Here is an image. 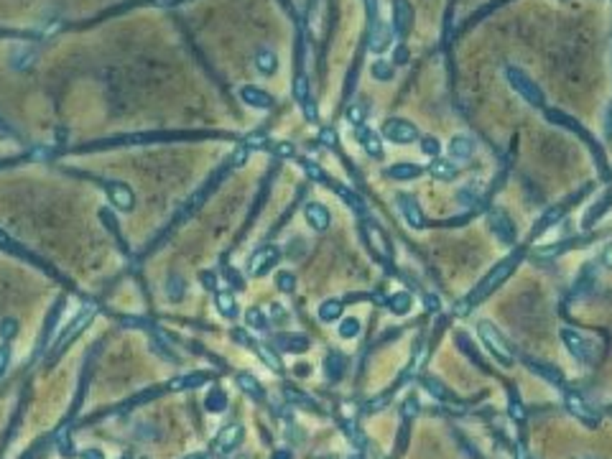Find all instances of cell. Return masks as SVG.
I'll return each mask as SVG.
<instances>
[{"label": "cell", "instance_id": "f546056e", "mask_svg": "<svg viewBox=\"0 0 612 459\" xmlns=\"http://www.w3.org/2000/svg\"><path fill=\"white\" fill-rule=\"evenodd\" d=\"M411 304H413V299L408 291L393 293V296L388 299V306H391L393 314H408V311H411Z\"/></svg>", "mask_w": 612, "mask_h": 459}, {"label": "cell", "instance_id": "6da1fadb", "mask_svg": "<svg viewBox=\"0 0 612 459\" xmlns=\"http://www.w3.org/2000/svg\"><path fill=\"white\" fill-rule=\"evenodd\" d=\"M520 255H523V251H515V253H513V255H508V258L500 260V263H497V266H495L493 271H490V273H487L485 278H482V281H480V284L475 286V291H472L470 296H467V299L462 301V304H460V314H464V309H470V306L480 304V301L485 299V296H490V293H493L495 289H497V286L503 284L505 278H508V275H511L513 271L518 268Z\"/></svg>", "mask_w": 612, "mask_h": 459}, {"label": "cell", "instance_id": "680465c9", "mask_svg": "<svg viewBox=\"0 0 612 459\" xmlns=\"http://www.w3.org/2000/svg\"><path fill=\"white\" fill-rule=\"evenodd\" d=\"M406 59H408V51L398 49V54H395V61H406Z\"/></svg>", "mask_w": 612, "mask_h": 459}, {"label": "cell", "instance_id": "9f6ffc18", "mask_svg": "<svg viewBox=\"0 0 612 459\" xmlns=\"http://www.w3.org/2000/svg\"><path fill=\"white\" fill-rule=\"evenodd\" d=\"M184 459H210V454L207 451H194V454H186Z\"/></svg>", "mask_w": 612, "mask_h": 459}, {"label": "cell", "instance_id": "f907efd6", "mask_svg": "<svg viewBox=\"0 0 612 459\" xmlns=\"http://www.w3.org/2000/svg\"><path fill=\"white\" fill-rule=\"evenodd\" d=\"M270 319H273L276 324H281V322H284V319H286L284 306H281V304H270Z\"/></svg>", "mask_w": 612, "mask_h": 459}, {"label": "cell", "instance_id": "d4e9b609", "mask_svg": "<svg viewBox=\"0 0 612 459\" xmlns=\"http://www.w3.org/2000/svg\"><path fill=\"white\" fill-rule=\"evenodd\" d=\"M324 373H327L329 380H339L344 373V358L339 352H329L324 358Z\"/></svg>", "mask_w": 612, "mask_h": 459}, {"label": "cell", "instance_id": "e0dca14e", "mask_svg": "<svg viewBox=\"0 0 612 459\" xmlns=\"http://www.w3.org/2000/svg\"><path fill=\"white\" fill-rule=\"evenodd\" d=\"M475 138L470 135H454L452 141H449V153H452V159L457 161H467L472 159V153H475Z\"/></svg>", "mask_w": 612, "mask_h": 459}, {"label": "cell", "instance_id": "94428289", "mask_svg": "<svg viewBox=\"0 0 612 459\" xmlns=\"http://www.w3.org/2000/svg\"><path fill=\"white\" fill-rule=\"evenodd\" d=\"M141 459H148V457H141Z\"/></svg>", "mask_w": 612, "mask_h": 459}, {"label": "cell", "instance_id": "3957f363", "mask_svg": "<svg viewBox=\"0 0 612 459\" xmlns=\"http://www.w3.org/2000/svg\"><path fill=\"white\" fill-rule=\"evenodd\" d=\"M477 334H480V340L485 342V347L490 350V355H493L497 362L503 367H511L513 365V355L511 350H508V344L503 342V337L497 334V329H495L490 322H480L477 324Z\"/></svg>", "mask_w": 612, "mask_h": 459}, {"label": "cell", "instance_id": "4dcf8cb0", "mask_svg": "<svg viewBox=\"0 0 612 459\" xmlns=\"http://www.w3.org/2000/svg\"><path fill=\"white\" fill-rule=\"evenodd\" d=\"M339 317H342V301L329 299L319 306V319H322V322H327L329 324V322H335V319H339Z\"/></svg>", "mask_w": 612, "mask_h": 459}, {"label": "cell", "instance_id": "2e32d148", "mask_svg": "<svg viewBox=\"0 0 612 459\" xmlns=\"http://www.w3.org/2000/svg\"><path fill=\"white\" fill-rule=\"evenodd\" d=\"M355 135H357V141H360V146L365 150H368L373 159H380L383 156V143H380V138H377L373 130H370L368 126H357V130H355Z\"/></svg>", "mask_w": 612, "mask_h": 459}, {"label": "cell", "instance_id": "603a6c76", "mask_svg": "<svg viewBox=\"0 0 612 459\" xmlns=\"http://www.w3.org/2000/svg\"><path fill=\"white\" fill-rule=\"evenodd\" d=\"M424 168L416 166V164H395V166L386 168V176L388 179H398V182H406V179H416L421 176Z\"/></svg>", "mask_w": 612, "mask_h": 459}, {"label": "cell", "instance_id": "ac0fdd59", "mask_svg": "<svg viewBox=\"0 0 612 459\" xmlns=\"http://www.w3.org/2000/svg\"><path fill=\"white\" fill-rule=\"evenodd\" d=\"M207 380H210V373H184V375L174 378V380L168 383V388H171V391H192V388L204 385Z\"/></svg>", "mask_w": 612, "mask_h": 459}, {"label": "cell", "instance_id": "c3c4849f", "mask_svg": "<svg viewBox=\"0 0 612 459\" xmlns=\"http://www.w3.org/2000/svg\"><path fill=\"white\" fill-rule=\"evenodd\" d=\"M362 113H365V110H362V105H353V108H350V113H347V120H350L353 126H362Z\"/></svg>", "mask_w": 612, "mask_h": 459}, {"label": "cell", "instance_id": "7402d4cb", "mask_svg": "<svg viewBox=\"0 0 612 459\" xmlns=\"http://www.w3.org/2000/svg\"><path fill=\"white\" fill-rule=\"evenodd\" d=\"M243 434H245L243 426H240V424H230V426H227V429H225V431L219 434V442H217V444H219V449H222V451H233V449H235V447H237V444L243 442Z\"/></svg>", "mask_w": 612, "mask_h": 459}, {"label": "cell", "instance_id": "9c48e42d", "mask_svg": "<svg viewBox=\"0 0 612 459\" xmlns=\"http://www.w3.org/2000/svg\"><path fill=\"white\" fill-rule=\"evenodd\" d=\"M362 230H365V240H368V245L375 251V255H380L383 260H391V242H388L386 233H383L375 222H370V219L362 225Z\"/></svg>", "mask_w": 612, "mask_h": 459}, {"label": "cell", "instance_id": "ee69618b", "mask_svg": "<svg viewBox=\"0 0 612 459\" xmlns=\"http://www.w3.org/2000/svg\"><path fill=\"white\" fill-rule=\"evenodd\" d=\"M278 289H281V291H294L296 289V278H294V273H288V271H284V273L278 275Z\"/></svg>", "mask_w": 612, "mask_h": 459}, {"label": "cell", "instance_id": "cb8c5ba5", "mask_svg": "<svg viewBox=\"0 0 612 459\" xmlns=\"http://www.w3.org/2000/svg\"><path fill=\"white\" fill-rule=\"evenodd\" d=\"M276 344L284 352H294V355H302V352L309 350V340H306V337H291V334H284V337H278Z\"/></svg>", "mask_w": 612, "mask_h": 459}, {"label": "cell", "instance_id": "f35d334b", "mask_svg": "<svg viewBox=\"0 0 612 459\" xmlns=\"http://www.w3.org/2000/svg\"><path fill=\"white\" fill-rule=\"evenodd\" d=\"M373 77L380 79V82L393 79V64H388V61H375V64H373Z\"/></svg>", "mask_w": 612, "mask_h": 459}, {"label": "cell", "instance_id": "5bb4252c", "mask_svg": "<svg viewBox=\"0 0 612 459\" xmlns=\"http://www.w3.org/2000/svg\"><path fill=\"white\" fill-rule=\"evenodd\" d=\"M393 26H388V23H375L373 26V31H370L368 36V46L370 51H375V54H380V51H386L391 43H393Z\"/></svg>", "mask_w": 612, "mask_h": 459}, {"label": "cell", "instance_id": "ffe728a7", "mask_svg": "<svg viewBox=\"0 0 612 459\" xmlns=\"http://www.w3.org/2000/svg\"><path fill=\"white\" fill-rule=\"evenodd\" d=\"M566 406H569V411H571V413H574V416L582 418V421H584V424H587V426H595V424H597V418L592 416V413H589L587 403L582 401V398H579V395H577V393H574V391L566 393Z\"/></svg>", "mask_w": 612, "mask_h": 459}, {"label": "cell", "instance_id": "74e56055", "mask_svg": "<svg viewBox=\"0 0 612 459\" xmlns=\"http://www.w3.org/2000/svg\"><path fill=\"white\" fill-rule=\"evenodd\" d=\"M337 194H339V197H342V199L355 209V212H357V215H362V212H365V202H362L360 197H355L350 189H344V186H337Z\"/></svg>", "mask_w": 612, "mask_h": 459}, {"label": "cell", "instance_id": "5b68a950", "mask_svg": "<svg viewBox=\"0 0 612 459\" xmlns=\"http://www.w3.org/2000/svg\"><path fill=\"white\" fill-rule=\"evenodd\" d=\"M92 317H95V309H92V306H87V309H84L82 314H77L75 322H72V324H69L67 329H64V334H61V337H59V342L54 344V350H51V360H57V358H59V355H61V352L67 350L69 342L75 340L77 334L82 332L84 326L90 324V319H92Z\"/></svg>", "mask_w": 612, "mask_h": 459}, {"label": "cell", "instance_id": "d6986e66", "mask_svg": "<svg viewBox=\"0 0 612 459\" xmlns=\"http://www.w3.org/2000/svg\"><path fill=\"white\" fill-rule=\"evenodd\" d=\"M255 69H258L260 75H276V69H278V57H276V51L273 49H258L255 51Z\"/></svg>", "mask_w": 612, "mask_h": 459}, {"label": "cell", "instance_id": "ba28073f", "mask_svg": "<svg viewBox=\"0 0 612 459\" xmlns=\"http://www.w3.org/2000/svg\"><path fill=\"white\" fill-rule=\"evenodd\" d=\"M105 189H108L110 202H112L118 209H123V212H130V209L135 207V194H133V189H130L128 184L108 182V184H105Z\"/></svg>", "mask_w": 612, "mask_h": 459}, {"label": "cell", "instance_id": "11a10c76", "mask_svg": "<svg viewBox=\"0 0 612 459\" xmlns=\"http://www.w3.org/2000/svg\"><path fill=\"white\" fill-rule=\"evenodd\" d=\"M270 459H294V454H291L288 449H278Z\"/></svg>", "mask_w": 612, "mask_h": 459}, {"label": "cell", "instance_id": "83f0119b", "mask_svg": "<svg viewBox=\"0 0 612 459\" xmlns=\"http://www.w3.org/2000/svg\"><path fill=\"white\" fill-rule=\"evenodd\" d=\"M546 120H551V123H556V126H564L566 130H574V133H579L582 138H587V135H584V130L579 128L577 120H571V117L562 115V113H556V110H546ZM587 141H589V138H587Z\"/></svg>", "mask_w": 612, "mask_h": 459}, {"label": "cell", "instance_id": "7bdbcfd3", "mask_svg": "<svg viewBox=\"0 0 612 459\" xmlns=\"http://www.w3.org/2000/svg\"><path fill=\"white\" fill-rule=\"evenodd\" d=\"M529 365L533 367V370H538V373H541V375H544L546 380H553V383H562V375H559V373H556L553 367L538 365V362H531V360H529Z\"/></svg>", "mask_w": 612, "mask_h": 459}, {"label": "cell", "instance_id": "277c9868", "mask_svg": "<svg viewBox=\"0 0 612 459\" xmlns=\"http://www.w3.org/2000/svg\"><path fill=\"white\" fill-rule=\"evenodd\" d=\"M383 135L388 141L401 143V146H408V143L419 141V128L413 126L411 120H403V117H391L383 123Z\"/></svg>", "mask_w": 612, "mask_h": 459}, {"label": "cell", "instance_id": "91938a15", "mask_svg": "<svg viewBox=\"0 0 612 459\" xmlns=\"http://www.w3.org/2000/svg\"><path fill=\"white\" fill-rule=\"evenodd\" d=\"M347 459H362V454H357V451H353V454H347Z\"/></svg>", "mask_w": 612, "mask_h": 459}, {"label": "cell", "instance_id": "7c38bea8", "mask_svg": "<svg viewBox=\"0 0 612 459\" xmlns=\"http://www.w3.org/2000/svg\"><path fill=\"white\" fill-rule=\"evenodd\" d=\"M562 342L566 344V350H569L577 360H582V362H587V360H589V342L577 332V329L564 326V329H562Z\"/></svg>", "mask_w": 612, "mask_h": 459}, {"label": "cell", "instance_id": "1f68e13d", "mask_svg": "<svg viewBox=\"0 0 612 459\" xmlns=\"http://www.w3.org/2000/svg\"><path fill=\"white\" fill-rule=\"evenodd\" d=\"M184 291H186V281L181 278V275H168V281H166V296L171 301H179V299H184Z\"/></svg>", "mask_w": 612, "mask_h": 459}, {"label": "cell", "instance_id": "30bf717a", "mask_svg": "<svg viewBox=\"0 0 612 459\" xmlns=\"http://www.w3.org/2000/svg\"><path fill=\"white\" fill-rule=\"evenodd\" d=\"M278 258H281L278 248H273V245H266V248L255 251V255L250 258V266H248V268H250L253 275H266L270 268L278 263Z\"/></svg>", "mask_w": 612, "mask_h": 459}, {"label": "cell", "instance_id": "d6a6232c", "mask_svg": "<svg viewBox=\"0 0 612 459\" xmlns=\"http://www.w3.org/2000/svg\"><path fill=\"white\" fill-rule=\"evenodd\" d=\"M294 97L299 102H302L304 108L306 105H311V97H309V79H306V75H296L294 77Z\"/></svg>", "mask_w": 612, "mask_h": 459}, {"label": "cell", "instance_id": "4fadbf2b", "mask_svg": "<svg viewBox=\"0 0 612 459\" xmlns=\"http://www.w3.org/2000/svg\"><path fill=\"white\" fill-rule=\"evenodd\" d=\"M240 100H243L248 108H255V110H270L276 105V100L270 97L268 92H263L260 87H253V84L240 87Z\"/></svg>", "mask_w": 612, "mask_h": 459}, {"label": "cell", "instance_id": "7dc6e473", "mask_svg": "<svg viewBox=\"0 0 612 459\" xmlns=\"http://www.w3.org/2000/svg\"><path fill=\"white\" fill-rule=\"evenodd\" d=\"M304 168H306V174H309L311 179H314V182H327V176H324V171H322V168H319L317 164H311V161H306V164H304Z\"/></svg>", "mask_w": 612, "mask_h": 459}, {"label": "cell", "instance_id": "44dd1931", "mask_svg": "<svg viewBox=\"0 0 612 459\" xmlns=\"http://www.w3.org/2000/svg\"><path fill=\"white\" fill-rule=\"evenodd\" d=\"M428 174L439 179V182H452L460 176V168L454 166L452 161H444V159H434V164L428 166Z\"/></svg>", "mask_w": 612, "mask_h": 459}, {"label": "cell", "instance_id": "60d3db41", "mask_svg": "<svg viewBox=\"0 0 612 459\" xmlns=\"http://www.w3.org/2000/svg\"><path fill=\"white\" fill-rule=\"evenodd\" d=\"M258 355H260V360L270 367V370H276V373L281 370V360L273 355V350H270V347H258Z\"/></svg>", "mask_w": 612, "mask_h": 459}, {"label": "cell", "instance_id": "8fae6325", "mask_svg": "<svg viewBox=\"0 0 612 459\" xmlns=\"http://www.w3.org/2000/svg\"><path fill=\"white\" fill-rule=\"evenodd\" d=\"M413 26V6L408 0H393V31L406 36Z\"/></svg>", "mask_w": 612, "mask_h": 459}, {"label": "cell", "instance_id": "f5cc1de1", "mask_svg": "<svg viewBox=\"0 0 612 459\" xmlns=\"http://www.w3.org/2000/svg\"><path fill=\"white\" fill-rule=\"evenodd\" d=\"M424 306H426L428 311H436L439 309V299H436L434 293H431V296H424Z\"/></svg>", "mask_w": 612, "mask_h": 459}, {"label": "cell", "instance_id": "7a4b0ae2", "mask_svg": "<svg viewBox=\"0 0 612 459\" xmlns=\"http://www.w3.org/2000/svg\"><path fill=\"white\" fill-rule=\"evenodd\" d=\"M505 79H508L513 90L518 92L526 102H531L533 108H546L544 92L538 90V84L533 82L529 75H523L518 67H505Z\"/></svg>", "mask_w": 612, "mask_h": 459}, {"label": "cell", "instance_id": "e575fe53", "mask_svg": "<svg viewBox=\"0 0 612 459\" xmlns=\"http://www.w3.org/2000/svg\"><path fill=\"white\" fill-rule=\"evenodd\" d=\"M204 409L212 411V413H219V411H225L227 409V395H225V391L215 388V391L207 395V401H204Z\"/></svg>", "mask_w": 612, "mask_h": 459}, {"label": "cell", "instance_id": "d590c367", "mask_svg": "<svg viewBox=\"0 0 612 459\" xmlns=\"http://www.w3.org/2000/svg\"><path fill=\"white\" fill-rule=\"evenodd\" d=\"M424 388H426L434 398H439V401H446L449 398V391H446V385L439 380V378H424Z\"/></svg>", "mask_w": 612, "mask_h": 459}, {"label": "cell", "instance_id": "9a60e30c", "mask_svg": "<svg viewBox=\"0 0 612 459\" xmlns=\"http://www.w3.org/2000/svg\"><path fill=\"white\" fill-rule=\"evenodd\" d=\"M304 217H306V222L311 225V230H317V233H324L329 227V222H332L327 207L319 204V202H311V204L304 207Z\"/></svg>", "mask_w": 612, "mask_h": 459}, {"label": "cell", "instance_id": "681fc988", "mask_svg": "<svg viewBox=\"0 0 612 459\" xmlns=\"http://www.w3.org/2000/svg\"><path fill=\"white\" fill-rule=\"evenodd\" d=\"M600 263L612 271V242H607V245L602 248V253H600Z\"/></svg>", "mask_w": 612, "mask_h": 459}, {"label": "cell", "instance_id": "6f0895ef", "mask_svg": "<svg viewBox=\"0 0 612 459\" xmlns=\"http://www.w3.org/2000/svg\"><path fill=\"white\" fill-rule=\"evenodd\" d=\"M296 373L304 378V375H309V373H311V367L309 365H299V367H296Z\"/></svg>", "mask_w": 612, "mask_h": 459}, {"label": "cell", "instance_id": "8d00e7d4", "mask_svg": "<svg viewBox=\"0 0 612 459\" xmlns=\"http://www.w3.org/2000/svg\"><path fill=\"white\" fill-rule=\"evenodd\" d=\"M357 334H360V322L355 317H347L342 324H339V337H342V340H355Z\"/></svg>", "mask_w": 612, "mask_h": 459}, {"label": "cell", "instance_id": "816d5d0a", "mask_svg": "<svg viewBox=\"0 0 612 459\" xmlns=\"http://www.w3.org/2000/svg\"><path fill=\"white\" fill-rule=\"evenodd\" d=\"M416 411H419V401H416V398H411V401L403 406V413H406V416H416Z\"/></svg>", "mask_w": 612, "mask_h": 459}, {"label": "cell", "instance_id": "8992f818", "mask_svg": "<svg viewBox=\"0 0 612 459\" xmlns=\"http://www.w3.org/2000/svg\"><path fill=\"white\" fill-rule=\"evenodd\" d=\"M487 227H490V233L500 242H505V245H511V242L515 240V225H513V219L508 217L505 212H500V209H495V212L487 215Z\"/></svg>", "mask_w": 612, "mask_h": 459}, {"label": "cell", "instance_id": "f6af8a7d", "mask_svg": "<svg viewBox=\"0 0 612 459\" xmlns=\"http://www.w3.org/2000/svg\"><path fill=\"white\" fill-rule=\"evenodd\" d=\"M199 281H201V286H204L207 291H217V275L212 273V271H201Z\"/></svg>", "mask_w": 612, "mask_h": 459}, {"label": "cell", "instance_id": "ab89813d", "mask_svg": "<svg viewBox=\"0 0 612 459\" xmlns=\"http://www.w3.org/2000/svg\"><path fill=\"white\" fill-rule=\"evenodd\" d=\"M421 150H424V156H428V159H436V156L442 153V143L436 141L434 135H428V138L421 141Z\"/></svg>", "mask_w": 612, "mask_h": 459}, {"label": "cell", "instance_id": "db71d44e", "mask_svg": "<svg viewBox=\"0 0 612 459\" xmlns=\"http://www.w3.org/2000/svg\"><path fill=\"white\" fill-rule=\"evenodd\" d=\"M79 457H82V459H105V454H102L100 449H84Z\"/></svg>", "mask_w": 612, "mask_h": 459}, {"label": "cell", "instance_id": "4316f807", "mask_svg": "<svg viewBox=\"0 0 612 459\" xmlns=\"http://www.w3.org/2000/svg\"><path fill=\"white\" fill-rule=\"evenodd\" d=\"M34 61H36V51L31 49V46H21V49H16L13 51V57H10L13 69H28Z\"/></svg>", "mask_w": 612, "mask_h": 459}, {"label": "cell", "instance_id": "bcb514c9", "mask_svg": "<svg viewBox=\"0 0 612 459\" xmlns=\"http://www.w3.org/2000/svg\"><path fill=\"white\" fill-rule=\"evenodd\" d=\"M8 365H10V347L8 344H0V378L6 375Z\"/></svg>", "mask_w": 612, "mask_h": 459}, {"label": "cell", "instance_id": "f1b7e54d", "mask_svg": "<svg viewBox=\"0 0 612 459\" xmlns=\"http://www.w3.org/2000/svg\"><path fill=\"white\" fill-rule=\"evenodd\" d=\"M237 385H240V388L250 395L253 401H263V398H266V393H263L260 383L253 375H237Z\"/></svg>", "mask_w": 612, "mask_h": 459}, {"label": "cell", "instance_id": "52a82bcc", "mask_svg": "<svg viewBox=\"0 0 612 459\" xmlns=\"http://www.w3.org/2000/svg\"><path fill=\"white\" fill-rule=\"evenodd\" d=\"M395 204H398V209H401L403 219L408 222V227H413V230H424V225H426L424 209L419 207V202L413 199L411 194H398V197H395Z\"/></svg>", "mask_w": 612, "mask_h": 459}, {"label": "cell", "instance_id": "836d02e7", "mask_svg": "<svg viewBox=\"0 0 612 459\" xmlns=\"http://www.w3.org/2000/svg\"><path fill=\"white\" fill-rule=\"evenodd\" d=\"M245 324L255 329V332H263L266 326H268V317H266V311L260 309H248L245 311Z\"/></svg>", "mask_w": 612, "mask_h": 459}, {"label": "cell", "instance_id": "484cf974", "mask_svg": "<svg viewBox=\"0 0 612 459\" xmlns=\"http://www.w3.org/2000/svg\"><path fill=\"white\" fill-rule=\"evenodd\" d=\"M217 309H219V314H222V317H227V319H235L237 317V301H235V296H233V293L227 291H217Z\"/></svg>", "mask_w": 612, "mask_h": 459}, {"label": "cell", "instance_id": "b9f144b4", "mask_svg": "<svg viewBox=\"0 0 612 459\" xmlns=\"http://www.w3.org/2000/svg\"><path fill=\"white\" fill-rule=\"evenodd\" d=\"M16 332H18L16 319H3V322H0V337H3V340H13Z\"/></svg>", "mask_w": 612, "mask_h": 459}]
</instances>
